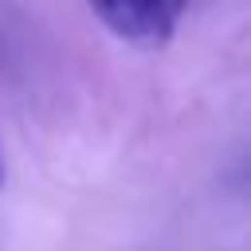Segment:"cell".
<instances>
[{
    "mask_svg": "<svg viewBox=\"0 0 251 251\" xmlns=\"http://www.w3.org/2000/svg\"><path fill=\"white\" fill-rule=\"evenodd\" d=\"M86 8L122 43L157 51L176 35V27L188 12V0H86Z\"/></svg>",
    "mask_w": 251,
    "mask_h": 251,
    "instance_id": "cell-1",
    "label": "cell"
},
{
    "mask_svg": "<svg viewBox=\"0 0 251 251\" xmlns=\"http://www.w3.org/2000/svg\"><path fill=\"white\" fill-rule=\"evenodd\" d=\"M0 184H4V153H0Z\"/></svg>",
    "mask_w": 251,
    "mask_h": 251,
    "instance_id": "cell-2",
    "label": "cell"
}]
</instances>
